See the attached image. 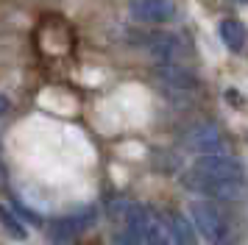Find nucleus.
<instances>
[{
	"mask_svg": "<svg viewBox=\"0 0 248 245\" xmlns=\"http://www.w3.org/2000/svg\"><path fill=\"white\" fill-rule=\"evenodd\" d=\"M0 226H3V231L9 234L12 240H28V229L23 226V220H20V217H14L3 203H0Z\"/></svg>",
	"mask_w": 248,
	"mask_h": 245,
	"instance_id": "obj_8",
	"label": "nucleus"
},
{
	"mask_svg": "<svg viewBox=\"0 0 248 245\" xmlns=\"http://www.w3.org/2000/svg\"><path fill=\"white\" fill-rule=\"evenodd\" d=\"M140 245H168V243H165V240H162V237L154 231V234H148V237H145V240H142Z\"/></svg>",
	"mask_w": 248,
	"mask_h": 245,
	"instance_id": "obj_9",
	"label": "nucleus"
},
{
	"mask_svg": "<svg viewBox=\"0 0 248 245\" xmlns=\"http://www.w3.org/2000/svg\"><path fill=\"white\" fill-rule=\"evenodd\" d=\"M168 229H170V234H173V240L176 243H181V245H192L195 243V231H192V226H190V220L184 217V214H168Z\"/></svg>",
	"mask_w": 248,
	"mask_h": 245,
	"instance_id": "obj_7",
	"label": "nucleus"
},
{
	"mask_svg": "<svg viewBox=\"0 0 248 245\" xmlns=\"http://www.w3.org/2000/svg\"><path fill=\"white\" fill-rule=\"evenodd\" d=\"M92 220H95V209H90V206L87 209H78V212H73V214H67V217H62V220L53 223L50 226V237L59 245H70Z\"/></svg>",
	"mask_w": 248,
	"mask_h": 245,
	"instance_id": "obj_3",
	"label": "nucleus"
},
{
	"mask_svg": "<svg viewBox=\"0 0 248 245\" xmlns=\"http://www.w3.org/2000/svg\"><path fill=\"white\" fill-rule=\"evenodd\" d=\"M220 39L229 50H243L248 42V31L240 20H223L220 22Z\"/></svg>",
	"mask_w": 248,
	"mask_h": 245,
	"instance_id": "obj_6",
	"label": "nucleus"
},
{
	"mask_svg": "<svg viewBox=\"0 0 248 245\" xmlns=\"http://www.w3.org/2000/svg\"><path fill=\"white\" fill-rule=\"evenodd\" d=\"M131 17L140 22H168L176 17V6L170 0H134Z\"/></svg>",
	"mask_w": 248,
	"mask_h": 245,
	"instance_id": "obj_4",
	"label": "nucleus"
},
{
	"mask_svg": "<svg viewBox=\"0 0 248 245\" xmlns=\"http://www.w3.org/2000/svg\"><path fill=\"white\" fill-rule=\"evenodd\" d=\"M237 3H248V0H237Z\"/></svg>",
	"mask_w": 248,
	"mask_h": 245,
	"instance_id": "obj_11",
	"label": "nucleus"
},
{
	"mask_svg": "<svg viewBox=\"0 0 248 245\" xmlns=\"http://www.w3.org/2000/svg\"><path fill=\"white\" fill-rule=\"evenodd\" d=\"M184 145L195 151V153H217L220 148H223V139H220V131L215 128V125H195L187 131V139Z\"/></svg>",
	"mask_w": 248,
	"mask_h": 245,
	"instance_id": "obj_5",
	"label": "nucleus"
},
{
	"mask_svg": "<svg viewBox=\"0 0 248 245\" xmlns=\"http://www.w3.org/2000/svg\"><path fill=\"white\" fill-rule=\"evenodd\" d=\"M246 167L234 156L203 153L195 165L184 173V187L203 192L209 198H237L243 189Z\"/></svg>",
	"mask_w": 248,
	"mask_h": 245,
	"instance_id": "obj_1",
	"label": "nucleus"
},
{
	"mask_svg": "<svg viewBox=\"0 0 248 245\" xmlns=\"http://www.w3.org/2000/svg\"><path fill=\"white\" fill-rule=\"evenodd\" d=\"M190 214H192V226L198 229V234H201L206 243H223L226 240V217L223 212L217 209V203H212V200H195L190 206Z\"/></svg>",
	"mask_w": 248,
	"mask_h": 245,
	"instance_id": "obj_2",
	"label": "nucleus"
},
{
	"mask_svg": "<svg viewBox=\"0 0 248 245\" xmlns=\"http://www.w3.org/2000/svg\"><path fill=\"white\" fill-rule=\"evenodd\" d=\"M0 187H6V170H3V165H0Z\"/></svg>",
	"mask_w": 248,
	"mask_h": 245,
	"instance_id": "obj_10",
	"label": "nucleus"
}]
</instances>
